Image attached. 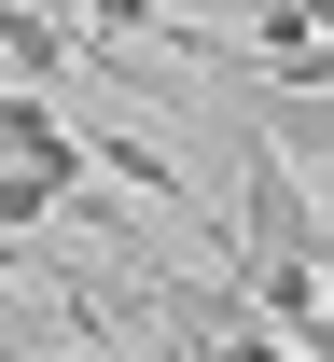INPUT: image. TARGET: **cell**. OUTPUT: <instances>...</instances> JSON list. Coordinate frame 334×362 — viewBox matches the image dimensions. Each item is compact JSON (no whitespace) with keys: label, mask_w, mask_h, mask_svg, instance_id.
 <instances>
[{"label":"cell","mask_w":334,"mask_h":362,"mask_svg":"<svg viewBox=\"0 0 334 362\" xmlns=\"http://www.w3.org/2000/svg\"><path fill=\"white\" fill-rule=\"evenodd\" d=\"M0 307H14V279H0Z\"/></svg>","instance_id":"2"},{"label":"cell","mask_w":334,"mask_h":362,"mask_svg":"<svg viewBox=\"0 0 334 362\" xmlns=\"http://www.w3.org/2000/svg\"><path fill=\"white\" fill-rule=\"evenodd\" d=\"M306 293H321V320H334V223L306 237Z\"/></svg>","instance_id":"1"}]
</instances>
